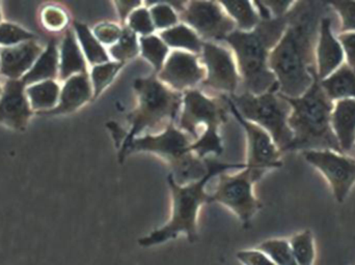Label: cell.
Listing matches in <instances>:
<instances>
[{"mask_svg": "<svg viewBox=\"0 0 355 265\" xmlns=\"http://www.w3.org/2000/svg\"><path fill=\"white\" fill-rule=\"evenodd\" d=\"M320 6L319 2L296 1L287 28L269 56V68L284 97H302L317 79L315 49L322 18Z\"/></svg>", "mask_w": 355, "mask_h": 265, "instance_id": "obj_1", "label": "cell"}, {"mask_svg": "<svg viewBox=\"0 0 355 265\" xmlns=\"http://www.w3.org/2000/svg\"><path fill=\"white\" fill-rule=\"evenodd\" d=\"M289 14L261 20L252 30H235L223 39L237 62L243 93L259 95L279 91L277 78L269 68V56L287 28Z\"/></svg>", "mask_w": 355, "mask_h": 265, "instance_id": "obj_2", "label": "cell"}, {"mask_svg": "<svg viewBox=\"0 0 355 265\" xmlns=\"http://www.w3.org/2000/svg\"><path fill=\"white\" fill-rule=\"evenodd\" d=\"M208 173L200 181L187 185H179L172 174L168 176V185L172 195V210L168 222L159 228L151 231L149 235L139 239V245L143 248L155 247L184 235L190 243L198 239V212L204 204L210 202V194L206 188L209 181L220 173L230 170H240L244 164H230L206 158Z\"/></svg>", "mask_w": 355, "mask_h": 265, "instance_id": "obj_3", "label": "cell"}, {"mask_svg": "<svg viewBox=\"0 0 355 265\" xmlns=\"http://www.w3.org/2000/svg\"><path fill=\"white\" fill-rule=\"evenodd\" d=\"M137 106L126 116L128 129L119 146L118 161H125V152L135 138L164 130L171 122H176L181 111L183 93L168 89L154 74L139 77L133 81Z\"/></svg>", "mask_w": 355, "mask_h": 265, "instance_id": "obj_4", "label": "cell"}, {"mask_svg": "<svg viewBox=\"0 0 355 265\" xmlns=\"http://www.w3.org/2000/svg\"><path fill=\"white\" fill-rule=\"evenodd\" d=\"M230 107L227 97L207 95L200 89L183 93L181 111L176 120L180 130L192 140L190 150L200 158L221 156L220 130L227 122Z\"/></svg>", "mask_w": 355, "mask_h": 265, "instance_id": "obj_5", "label": "cell"}, {"mask_svg": "<svg viewBox=\"0 0 355 265\" xmlns=\"http://www.w3.org/2000/svg\"><path fill=\"white\" fill-rule=\"evenodd\" d=\"M284 98L291 106L288 124L293 133V141L289 152L329 149L342 154L331 129L334 102L318 79L302 97Z\"/></svg>", "mask_w": 355, "mask_h": 265, "instance_id": "obj_6", "label": "cell"}, {"mask_svg": "<svg viewBox=\"0 0 355 265\" xmlns=\"http://www.w3.org/2000/svg\"><path fill=\"white\" fill-rule=\"evenodd\" d=\"M192 140L171 122L158 133L135 138L125 152V158L135 152H148L159 156L171 167V174L179 185L200 181L208 173L206 158L190 150Z\"/></svg>", "mask_w": 355, "mask_h": 265, "instance_id": "obj_7", "label": "cell"}, {"mask_svg": "<svg viewBox=\"0 0 355 265\" xmlns=\"http://www.w3.org/2000/svg\"><path fill=\"white\" fill-rule=\"evenodd\" d=\"M227 98L244 120L264 129L272 137L282 154L289 152L293 141V133L288 124L291 106L279 91L259 95L242 91Z\"/></svg>", "mask_w": 355, "mask_h": 265, "instance_id": "obj_8", "label": "cell"}, {"mask_svg": "<svg viewBox=\"0 0 355 265\" xmlns=\"http://www.w3.org/2000/svg\"><path fill=\"white\" fill-rule=\"evenodd\" d=\"M263 173L248 167L229 171L218 175V183L214 192L210 194L209 203H218L231 210L241 223L243 228L250 226L254 217L263 208L262 202L254 195V185Z\"/></svg>", "mask_w": 355, "mask_h": 265, "instance_id": "obj_9", "label": "cell"}, {"mask_svg": "<svg viewBox=\"0 0 355 265\" xmlns=\"http://www.w3.org/2000/svg\"><path fill=\"white\" fill-rule=\"evenodd\" d=\"M200 58L206 72L200 91L217 97L237 95L241 89V78L237 62L229 47L205 42Z\"/></svg>", "mask_w": 355, "mask_h": 265, "instance_id": "obj_10", "label": "cell"}, {"mask_svg": "<svg viewBox=\"0 0 355 265\" xmlns=\"http://www.w3.org/2000/svg\"><path fill=\"white\" fill-rule=\"evenodd\" d=\"M179 17L204 42H223L236 30L235 23L219 1H185Z\"/></svg>", "mask_w": 355, "mask_h": 265, "instance_id": "obj_11", "label": "cell"}, {"mask_svg": "<svg viewBox=\"0 0 355 265\" xmlns=\"http://www.w3.org/2000/svg\"><path fill=\"white\" fill-rule=\"evenodd\" d=\"M304 160L322 173L338 203H343L355 183V158L334 150L302 152Z\"/></svg>", "mask_w": 355, "mask_h": 265, "instance_id": "obj_12", "label": "cell"}, {"mask_svg": "<svg viewBox=\"0 0 355 265\" xmlns=\"http://www.w3.org/2000/svg\"><path fill=\"white\" fill-rule=\"evenodd\" d=\"M230 112L237 120L245 132L248 142V158L245 166L264 174L270 169L283 166L281 150L275 145L272 137L264 129L244 120L236 109L231 100L227 97Z\"/></svg>", "mask_w": 355, "mask_h": 265, "instance_id": "obj_13", "label": "cell"}, {"mask_svg": "<svg viewBox=\"0 0 355 265\" xmlns=\"http://www.w3.org/2000/svg\"><path fill=\"white\" fill-rule=\"evenodd\" d=\"M164 85L180 93L200 89L206 77L200 55L172 50L162 70L156 74Z\"/></svg>", "mask_w": 355, "mask_h": 265, "instance_id": "obj_14", "label": "cell"}, {"mask_svg": "<svg viewBox=\"0 0 355 265\" xmlns=\"http://www.w3.org/2000/svg\"><path fill=\"white\" fill-rule=\"evenodd\" d=\"M26 86L21 80L6 79L0 95V124L23 131L35 112L27 100Z\"/></svg>", "mask_w": 355, "mask_h": 265, "instance_id": "obj_15", "label": "cell"}, {"mask_svg": "<svg viewBox=\"0 0 355 265\" xmlns=\"http://www.w3.org/2000/svg\"><path fill=\"white\" fill-rule=\"evenodd\" d=\"M315 60L317 79L319 81L331 76L345 64L343 48L334 33L333 22L329 16H322L319 22Z\"/></svg>", "mask_w": 355, "mask_h": 265, "instance_id": "obj_16", "label": "cell"}, {"mask_svg": "<svg viewBox=\"0 0 355 265\" xmlns=\"http://www.w3.org/2000/svg\"><path fill=\"white\" fill-rule=\"evenodd\" d=\"M37 41H29L14 47L1 48L0 75L10 80H21L33 68L43 52Z\"/></svg>", "mask_w": 355, "mask_h": 265, "instance_id": "obj_17", "label": "cell"}, {"mask_svg": "<svg viewBox=\"0 0 355 265\" xmlns=\"http://www.w3.org/2000/svg\"><path fill=\"white\" fill-rule=\"evenodd\" d=\"M93 101V87L89 74H79L64 81L60 91V101L54 109L40 116H60L72 113L89 102Z\"/></svg>", "mask_w": 355, "mask_h": 265, "instance_id": "obj_18", "label": "cell"}, {"mask_svg": "<svg viewBox=\"0 0 355 265\" xmlns=\"http://www.w3.org/2000/svg\"><path fill=\"white\" fill-rule=\"evenodd\" d=\"M331 129L342 154L350 156L355 150V100L334 102Z\"/></svg>", "mask_w": 355, "mask_h": 265, "instance_id": "obj_19", "label": "cell"}, {"mask_svg": "<svg viewBox=\"0 0 355 265\" xmlns=\"http://www.w3.org/2000/svg\"><path fill=\"white\" fill-rule=\"evenodd\" d=\"M89 64L83 55L72 27L64 30L60 45V74L58 80L64 82L75 75L89 73Z\"/></svg>", "mask_w": 355, "mask_h": 265, "instance_id": "obj_20", "label": "cell"}, {"mask_svg": "<svg viewBox=\"0 0 355 265\" xmlns=\"http://www.w3.org/2000/svg\"><path fill=\"white\" fill-rule=\"evenodd\" d=\"M60 74V47L55 39H51L35 60L33 68L22 77L25 86L47 80H58Z\"/></svg>", "mask_w": 355, "mask_h": 265, "instance_id": "obj_21", "label": "cell"}, {"mask_svg": "<svg viewBox=\"0 0 355 265\" xmlns=\"http://www.w3.org/2000/svg\"><path fill=\"white\" fill-rule=\"evenodd\" d=\"M319 82L327 97L333 102L355 100V70L346 62L331 76Z\"/></svg>", "mask_w": 355, "mask_h": 265, "instance_id": "obj_22", "label": "cell"}, {"mask_svg": "<svg viewBox=\"0 0 355 265\" xmlns=\"http://www.w3.org/2000/svg\"><path fill=\"white\" fill-rule=\"evenodd\" d=\"M62 86L56 80H47L26 86L27 100L33 112L45 113L54 109L60 101Z\"/></svg>", "mask_w": 355, "mask_h": 265, "instance_id": "obj_23", "label": "cell"}, {"mask_svg": "<svg viewBox=\"0 0 355 265\" xmlns=\"http://www.w3.org/2000/svg\"><path fill=\"white\" fill-rule=\"evenodd\" d=\"M158 35L171 50L189 52L200 55L205 42L188 25L180 22L176 26L160 31Z\"/></svg>", "mask_w": 355, "mask_h": 265, "instance_id": "obj_24", "label": "cell"}, {"mask_svg": "<svg viewBox=\"0 0 355 265\" xmlns=\"http://www.w3.org/2000/svg\"><path fill=\"white\" fill-rule=\"evenodd\" d=\"M72 28L76 35L77 41L83 50V55L91 68L112 60L107 49L98 41L89 25L79 21H74Z\"/></svg>", "mask_w": 355, "mask_h": 265, "instance_id": "obj_25", "label": "cell"}, {"mask_svg": "<svg viewBox=\"0 0 355 265\" xmlns=\"http://www.w3.org/2000/svg\"><path fill=\"white\" fill-rule=\"evenodd\" d=\"M219 2L235 23L236 30L250 31L260 23L261 18L254 1Z\"/></svg>", "mask_w": 355, "mask_h": 265, "instance_id": "obj_26", "label": "cell"}, {"mask_svg": "<svg viewBox=\"0 0 355 265\" xmlns=\"http://www.w3.org/2000/svg\"><path fill=\"white\" fill-rule=\"evenodd\" d=\"M171 51L158 33L139 37V55L151 64L155 74L162 70Z\"/></svg>", "mask_w": 355, "mask_h": 265, "instance_id": "obj_27", "label": "cell"}, {"mask_svg": "<svg viewBox=\"0 0 355 265\" xmlns=\"http://www.w3.org/2000/svg\"><path fill=\"white\" fill-rule=\"evenodd\" d=\"M125 66L126 64L110 60L105 64L92 66L89 74L93 87V101L97 100L114 83Z\"/></svg>", "mask_w": 355, "mask_h": 265, "instance_id": "obj_28", "label": "cell"}, {"mask_svg": "<svg viewBox=\"0 0 355 265\" xmlns=\"http://www.w3.org/2000/svg\"><path fill=\"white\" fill-rule=\"evenodd\" d=\"M110 60L127 64L139 55V37L127 26H123L120 39L107 48Z\"/></svg>", "mask_w": 355, "mask_h": 265, "instance_id": "obj_29", "label": "cell"}, {"mask_svg": "<svg viewBox=\"0 0 355 265\" xmlns=\"http://www.w3.org/2000/svg\"><path fill=\"white\" fill-rule=\"evenodd\" d=\"M289 244L298 265H314L316 259V246L314 235L310 229L296 233L289 239Z\"/></svg>", "mask_w": 355, "mask_h": 265, "instance_id": "obj_30", "label": "cell"}, {"mask_svg": "<svg viewBox=\"0 0 355 265\" xmlns=\"http://www.w3.org/2000/svg\"><path fill=\"white\" fill-rule=\"evenodd\" d=\"M145 3L149 8L157 33L172 28L181 22L179 12L175 10L170 2H153V3L145 2Z\"/></svg>", "mask_w": 355, "mask_h": 265, "instance_id": "obj_31", "label": "cell"}, {"mask_svg": "<svg viewBox=\"0 0 355 265\" xmlns=\"http://www.w3.org/2000/svg\"><path fill=\"white\" fill-rule=\"evenodd\" d=\"M258 249L270 257L275 265H298L288 239H268L260 244Z\"/></svg>", "mask_w": 355, "mask_h": 265, "instance_id": "obj_32", "label": "cell"}, {"mask_svg": "<svg viewBox=\"0 0 355 265\" xmlns=\"http://www.w3.org/2000/svg\"><path fill=\"white\" fill-rule=\"evenodd\" d=\"M124 26L128 27L139 37L157 33L155 26H154L153 20H152L151 14H150L149 8L146 6L145 2L143 6L133 10L132 14L127 19L126 24Z\"/></svg>", "mask_w": 355, "mask_h": 265, "instance_id": "obj_33", "label": "cell"}, {"mask_svg": "<svg viewBox=\"0 0 355 265\" xmlns=\"http://www.w3.org/2000/svg\"><path fill=\"white\" fill-rule=\"evenodd\" d=\"M41 22L47 30L60 33L69 28L70 17L64 8L55 4H48L41 12Z\"/></svg>", "mask_w": 355, "mask_h": 265, "instance_id": "obj_34", "label": "cell"}, {"mask_svg": "<svg viewBox=\"0 0 355 265\" xmlns=\"http://www.w3.org/2000/svg\"><path fill=\"white\" fill-rule=\"evenodd\" d=\"M37 37L19 25L10 22L0 23V47L8 48L35 41Z\"/></svg>", "mask_w": 355, "mask_h": 265, "instance_id": "obj_35", "label": "cell"}, {"mask_svg": "<svg viewBox=\"0 0 355 265\" xmlns=\"http://www.w3.org/2000/svg\"><path fill=\"white\" fill-rule=\"evenodd\" d=\"M98 41L107 49L120 39L123 33V26L120 23L103 21L98 23L92 28Z\"/></svg>", "mask_w": 355, "mask_h": 265, "instance_id": "obj_36", "label": "cell"}, {"mask_svg": "<svg viewBox=\"0 0 355 265\" xmlns=\"http://www.w3.org/2000/svg\"><path fill=\"white\" fill-rule=\"evenodd\" d=\"M327 4L341 20L340 33H355V1H331Z\"/></svg>", "mask_w": 355, "mask_h": 265, "instance_id": "obj_37", "label": "cell"}, {"mask_svg": "<svg viewBox=\"0 0 355 265\" xmlns=\"http://www.w3.org/2000/svg\"><path fill=\"white\" fill-rule=\"evenodd\" d=\"M236 258L242 265H275L270 257L258 248L237 252Z\"/></svg>", "mask_w": 355, "mask_h": 265, "instance_id": "obj_38", "label": "cell"}, {"mask_svg": "<svg viewBox=\"0 0 355 265\" xmlns=\"http://www.w3.org/2000/svg\"><path fill=\"white\" fill-rule=\"evenodd\" d=\"M338 39L345 54V62L355 70V33H339Z\"/></svg>", "mask_w": 355, "mask_h": 265, "instance_id": "obj_39", "label": "cell"}, {"mask_svg": "<svg viewBox=\"0 0 355 265\" xmlns=\"http://www.w3.org/2000/svg\"><path fill=\"white\" fill-rule=\"evenodd\" d=\"M263 6L268 10L272 18H279L286 16L293 8L296 1H283V0H269L261 1Z\"/></svg>", "mask_w": 355, "mask_h": 265, "instance_id": "obj_40", "label": "cell"}, {"mask_svg": "<svg viewBox=\"0 0 355 265\" xmlns=\"http://www.w3.org/2000/svg\"><path fill=\"white\" fill-rule=\"evenodd\" d=\"M116 8V15H118L119 23L122 26L126 24L127 19L129 18L133 10H137L139 6H143V1H114L112 2Z\"/></svg>", "mask_w": 355, "mask_h": 265, "instance_id": "obj_41", "label": "cell"}, {"mask_svg": "<svg viewBox=\"0 0 355 265\" xmlns=\"http://www.w3.org/2000/svg\"><path fill=\"white\" fill-rule=\"evenodd\" d=\"M2 86H3V85L1 84V78H0V95H1L2 93Z\"/></svg>", "mask_w": 355, "mask_h": 265, "instance_id": "obj_42", "label": "cell"}, {"mask_svg": "<svg viewBox=\"0 0 355 265\" xmlns=\"http://www.w3.org/2000/svg\"><path fill=\"white\" fill-rule=\"evenodd\" d=\"M1 8H0V23H1Z\"/></svg>", "mask_w": 355, "mask_h": 265, "instance_id": "obj_43", "label": "cell"}, {"mask_svg": "<svg viewBox=\"0 0 355 265\" xmlns=\"http://www.w3.org/2000/svg\"><path fill=\"white\" fill-rule=\"evenodd\" d=\"M0 53H1V48H0Z\"/></svg>", "mask_w": 355, "mask_h": 265, "instance_id": "obj_44", "label": "cell"}]
</instances>
